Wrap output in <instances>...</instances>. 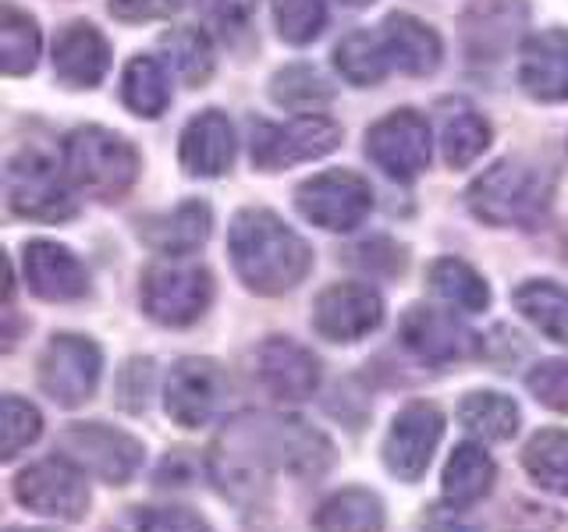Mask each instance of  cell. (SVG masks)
Segmentation results:
<instances>
[{
  "label": "cell",
  "instance_id": "obj_21",
  "mask_svg": "<svg viewBox=\"0 0 568 532\" xmlns=\"http://www.w3.org/2000/svg\"><path fill=\"white\" fill-rule=\"evenodd\" d=\"M182 167L200 177H217L235 164V129L221 111L195 114L182 132Z\"/></svg>",
  "mask_w": 568,
  "mask_h": 532
},
{
  "label": "cell",
  "instance_id": "obj_14",
  "mask_svg": "<svg viewBox=\"0 0 568 532\" xmlns=\"http://www.w3.org/2000/svg\"><path fill=\"white\" fill-rule=\"evenodd\" d=\"M366 156L387 177L413 182L430 164V124L416 111H395L366 132Z\"/></svg>",
  "mask_w": 568,
  "mask_h": 532
},
{
  "label": "cell",
  "instance_id": "obj_29",
  "mask_svg": "<svg viewBox=\"0 0 568 532\" xmlns=\"http://www.w3.org/2000/svg\"><path fill=\"white\" fill-rule=\"evenodd\" d=\"M121 96L124 106L139 117H160L168 111L171 103V85L160 61L153 58H132L129 68H124V79H121Z\"/></svg>",
  "mask_w": 568,
  "mask_h": 532
},
{
  "label": "cell",
  "instance_id": "obj_42",
  "mask_svg": "<svg viewBox=\"0 0 568 532\" xmlns=\"http://www.w3.org/2000/svg\"><path fill=\"white\" fill-rule=\"evenodd\" d=\"M462 508H455V504H448V508H430L423 514V532H479L473 522H466L458 514Z\"/></svg>",
  "mask_w": 568,
  "mask_h": 532
},
{
  "label": "cell",
  "instance_id": "obj_40",
  "mask_svg": "<svg viewBox=\"0 0 568 532\" xmlns=\"http://www.w3.org/2000/svg\"><path fill=\"white\" fill-rule=\"evenodd\" d=\"M182 8L185 0H111V11L121 22H156V18H171Z\"/></svg>",
  "mask_w": 568,
  "mask_h": 532
},
{
  "label": "cell",
  "instance_id": "obj_8",
  "mask_svg": "<svg viewBox=\"0 0 568 532\" xmlns=\"http://www.w3.org/2000/svg\"><path fill=\"white\" fill-rule=\"evenodd\" d=\"M4 192H8L11 213H18V217H26V221L58 224V221L75 217V200H71L64 177L36 150L18 153L8 164Z\"/></svg>",
  "mask_w": 568,
  "mask_h": 532
},
{
  "label": "cell",
  "instance_id": "obj_16",
  "mask_svg": "<svg viewBox=\"0 0 568 532\" xmlns=\"http://www.w3.org/2000/svg\"><path fill=\"white\" fill-rule=\"evenodd\" d=\"M402 345L419 355L423 362L430 366H448V362H466L479 351V337L455 319L452 313H437L426 306L405 309L402 324H398Z\"/></svg>",
  "mask_w": 568,
  "mask_h": 532
},
{
  "label": "cell",
  "instance_id": "obj_6",
  "mask_svg": "<svg viewBox=\"0 0 568 532\" xmlns=\"http://www.w3.org/2000/svg\"><path fill=\"white\" fill-rule=\"evenodd\" d=\"M14 501L29 508L32 514L58 522H79L89 511V483L85 472L68 461L64 454H53L18 472L14 479Z\"/></svg>",
  "mask_w": 568,
  "mask_h": 532
},
{
  "label": "cell",
  "instance_id": "obj_15",
  "mask_svg": "<svg viewBox=\"0 0 568 532\" xmlns=\"http://www.w3.org/2000/svg\"><path fill=\"white\" fill-rule=\"evenodd\" d=\"M384 324V298L366 284H331L313 301V327L334 345L363 341Z\"/></svg>",
  "mask_w": 568,
  "mask_h": 532
},
{
  "label": "cell",
  "instance_id": "obj_34",
  "mask_svg": "<svg viewBox=\"0 0 568 532\" xmlns=\"http://www.w3.org/2000/svg\"><path fill=\"white\" fill-rule=\"evenodd\" d=\"M160 50L171 58V68L178 71V79L189 82V85H203L213 71V47L210 40L192 25L182 29H171L160 35Z\"/></svg>",
  "mask_w": 568,
  "mask_h": 532
},
{
  "label": "cell",
  "instance_id": "obj_23",
  "mask_svg": "<svg viewBox=\"0 0 568 532\" xmlns=\"http://www.w3.org/2000/svg\"><path fill=\"white\" fill-rule=\"evenodd\" d=\"M210 227H213V217H210V206L206 203H182L171 213H160V217H150L142 224V242H146L153 253L160 256H192L195 248H200L206 238H210Z\"/></svg>",
  "mask_w": 568,
  "mask_h": 532
},
{
  "label": "cell",
  "instance_id": "obj_13",
  "mask_svg": "<svg viewBox=\"0 0 568 532\" xmlns=\"http://www.w3.org/2000/svg\"><path fill=\"white\" fill-rule=\"evenodd\" d=\"M444 437V416L434 401H413L390 422L384 437V466L402 483H416L430 469V458Z\"/></svg>",
  "mask_w": 568,
  "mask_h": 532
},
{
  "label": "cell",
  "instance_id": "obj_17",
  "mask_svg": "<svg viewBox=\"0 0 568 532\" xmlns=\"http://www.w3.org/2000/svg\"><path fill=\"white\" fill-rule=\"evenodd\" d=\"M22 270L29 291L43 301H75L89 291V270L82 259L58 242H26Z\"/></svg>",
  "mask_w": 568,
  "mask_h": 532
},
{
  "label": "cell",
  "instance_id": "obj_25",
  "mask_svg": "<svg viewBox=\"0 0 568 532\" xmlns=\"http://www.w3.org/2000/svg\"><path fill=\"white\" fill-rule=\"evenodd\" d=\"M497 466L479 443L466 440L452 451L448 466H444V501L455 508H469L476 501H484L494 487Z\"/></svg>",
  "mask_w": 568,
  "mask_h": 532
},
{
  "label": "cell",
  "instance_id": "obj_36",
  "mask_svg": "<svg viewBox=\"0 0 568 532\" xmlns=\"http://www.w3.org/2000/svg\"><path fill=\"white\" fill-rule=\"evenodd\" d=\"M274 22L281 40H288L295 47L313 43L327 25V4L324 0H271Z\"/></svg>",
  "mask_w": 568,
  "mask_h": 532
},
{
  "label": "cell",
  "instance_id": "obj_19",
  "mask_svg": "<svg viewBox=\"0 0 568 532\" xmlns=\"http://www.w3.org/2000/svg\"><path fill=\"white\" fill-rule=\"evenodd\" d=\"M111 68V47L89 22H71L53 40V71L71 89H93Z\"/></svg>",
  "mask_w": 568,
  "mask_h": 532
},
{
  "label": "cell",
  "instance_id": "obj_43",
  "mask_svg": "<svg viewBox=\"0 0 568 532\" xmlns=\"http://www.w3.org/2000/svg\"><path fill=\"white\" fill-rule=\"evenodd\" d=\"M342 4H348V8H366V4H373V0H342Z\"/></svg>",
  "mask_w": 568,
  "mask_h": 532
},
{
  "label": "cell",
  "instance_id": "obj_35",
  "mask_svg": "<svg viewBox=\"0 0 568 532\" xmlns=\"http://www.w3.org/2000/svg\"><path fill=\"white\" fill-rule=\"evenodd\" d=\"M271 96H274V103L288 106V111H313V106H324L334 100V89L316 68L292 64V68H284L274 75Z\"/></svg>",
  "mask_w": 568,
  "mask_h": 532
},
{
  "label": "cell",
  "instance_id": "obj_26",
  "mask_svg": "<svg viewBox=\"0 0 568 532\" xmlns=\"http://www.w3.org/2000/svg\"><path fill=\"white\" fill-rule=\"evenodd\" d=\"M511 301L544 337L568 345V291L555 280H523Z\"/></svg>",
  "mask_w": 568,
  "mask_h": 532
},
{
  "label": "cell",
  "instance_id": "obj_1",
  "mask_svg": "<svg viewBox=\"0 0 568 532\" xmlns=\"http://www.w3.org/2000/svg\"><path fill=\"white\" fill-rule=\"evenodd\" d=\"M334 461V443L313 430L310 422L288 416H239L224 426L213 454V475L224 483V493L239 497L242 490H256L263 472H292L320 475Z\"/></svg>",
  "mask_w": 568,
  "mask_h": 532
},
{
  "label": "cell",
  "instance_id": "obj_39",
  "mask_svg": "<svg viewBox=\"0 0 568 532\" xmlns=\"http://www.w3.org/2000/svg\"><path fill=\"white\" fill-rule=\"evenodd\" d=\"M526 387L540 405L568 416V359H547L540 366H532Z\"/></svg>",
  "mask_w": 568,
  "mask_h": 532
},
{
  "label": "cell",
  "instance_id": "obj_7",
  "mask_svg": "<svg viewBox=\"0 0 568 532\" xmlns=\"http://www.w3.org/2000/svg\"><path fill=\"white\" fill-rule=\"evenodd\" d=\"M58 451L68 461H75L82 472L97 475L111 487L129 483L142 466V454H146L132 433L114 430V426H103V422L68 426V430L58 437Z\"/></svg>",
  "mask_w": 568,
  "mask_h": 532
},
{
  "label": "cell",
  "instance_id": "obj_38",
  "mask_svg": "<svg viewBox=\"0 0 568 532\" xmlns=\"http://www.w3.org/2000/svg\"><path fill=\"white\" fill-rule=\"evenodd\" d=\"M121 532H213L206 519L189 508H132Z\"/></svg>",
  "mask_w": 568,
  "mask_h": 532
},
{
  "label": "cell",
  "instance_id": "obj_18",
  "mask_svg": "<svg viewBox=\"0 0 568 532\" xmlns=\"http://www.w3.org/2000/svg\"><path fill=\"white\" fill-rule=\"evenodd\" d=\"M256 372L263 387L284 401H306L320 387L316 355L292 341V337H271L256 355Z\"/></svg>",
  "mask_w": 568,
  "mask_h": 532
},
{
  "label": "cell",
  "instance_id": "obj_24",
  "mask_svg": "<svg viewBox=\"0 0 568 532\" xmlns=\"http://www.w3.org/2000/svg\"><path fill=\"white\" fill-rule=\"evenodd\" d=\"M384 522V501L366 487H345L331 493L313 514L316 532H381Z\"/></svg>",
  "mask_w": 568,
  "mask_h": 532
},
{
  "label": "cell",
  "instance_id": "obj_44",
  "mask_svg": "<svg viewBox=\"0 0 568 532\" xmlns=\"http://www.w3.org/2000/svg\"><path fill=\"white\" fill-rule=\"evenodd\" d=\"M11 532H50V529H11Z\"/></svg>",
  "mask_w": 568,
  "mask_h": 532
},
{
  "label": "cell",
  "instance_id": "obj_30",
  "mask_svg": "<svg viewBox=\"0 0 568 532\" xmlns=\"http://www.w3.org/2000/svg\"><path fill=\"white\" fill-rule=\"evenodd\" d=\"M440 146H444L448 167H469L473 160L490 146V124L479 117L473 106L458 103L444 114Z\"/></svg>",
  "mask_w": 568,
  "mask_h": 532
},
{
  "label": "cell",
  "instance_id": "obj_33",
  "mask_svg": "<svg viewBox=\"0 0 568 532\" xmlns=\"http://www.w3.org/2000/svg\"><path fill=\"white\" fill-rule=\"evenodd\" d=\"M40 58V29L36 22L11 4L0 14V68L4 75H29Z\"/></svg>",
  "mask_w": 568,
  "mask_h": 532
},
{
  "label": "cell",
  "instance_id": "obj_11",
  "mask_svg": "<svg viewBox=\"0 0 568 532\" xmlns=\"http://www.w3.org/2000/svg\"><path fill=\"white\" fill-rule=\"evenodd\" d=\"M298 213L324 231L359 227L373 209V188L352 171H324L298 185Z\"/></svg>",
  "mask_w": 568,
  "mask_h": 532
},
{
  "label": "cell",
  "instance_id": "obj_20",
  "mask_svg": "<svg viewBox=\"0 0 568 532\" xmlns=\"http://www.w3.org/2000/svg\"><path fill=\"white\" fill-rule=\"evenodd\" d=\"M519 82L532 100H568V32L547 29L529 35L519 61Z\"/></svg>",
  "mask_w": 568,
  "mask_h": 532
},
{
  "label": "cell",
  "instance_id": "obj_31",
  "mask_svg": "<svg viewBox=\"0 0 568 532\" xmlns=\"http://www.w3.org/2000/svg\"><path fill=\"white\" fill-rule=\"evenodd\" d=\"M523 466L537 487L568 497V430H540L526 443Z\"/></svg>",
  "mask_w": 568,
  "mask_h": 532
},
{
  "label": "cell",
  "instance_id": "obj_4",
  "mask_svg": "<svg viewBox=\"0 0 568 532\" xmlns=\"http://www.w3.org/2000/svg\"><path fill=\"white\" fill-rule=\"evenodd\" d=\"M64 171L82 192L111 203L132 188L139 156L121 135L85 124V129H75L64 139Z\"/></svg>",
  "mask_w": 568,
  "mask_h": 532
},
{
  "label": "cell",
  "instance_id": "obj_22",
  "mask_svg": "<svg viewBox=\"0 0 568 532\" xmlns=\"http://www.w3.org/2000/svg\"><path fill=\"white\" fill-rule=\"evenodd\" d=\"M381 40L387 50V61L398 71H405V75H430L444 58L440 35L426 22H419L416 14H405V11L384 18Z\"/></svg>",
  "mask_w": 568,
  "mask_h": 532
},
{
  "label": "cell",
  "instance_id": "obj_5",
  "mask_svg": "<svg viewBox=\"0 0 568 532\" xmlns=\"http://www.w3.org/2000/svg\"><path fill=\"white\" fill-rule=\"evenodd\" d=\"M213 301V277L195 263H156L142 274V309L164 327L195 324Z\"/></svg>",
  "mask_w": 568,
  "mask_h": 532
},
{
  "label": "cell",
  "instance_id": "obj_41",
  "mask_svg": "<svg viewBox=\"0 0 568 532\" xmlns=\"http://www.w3.org/2000/svg\"><path fill=\"white\" fill-rule=\"evenodd\" d=\"M135 377V383H121V405L129 408V412H142L146 408V395H150V377H153V362L150 359H132L124 366Z\"/></svg>",
  "mask_w": 568,
  "mask_h": 532
},
{
  "label": "cell",
  "instance_id": "obj_27",
  "mask_svg": "<svg viewBox=\"0 0 568 532\" xmlns=\"http://www.w3.org/2000/svg\"><path fill=\"white\" fill-rule=\"evenodd\" d=\"M458 422L484 440H511L519 433V405L497 390H473L458 405Z\"/></svg>",
  "mask_w": 568,
  "mask_h": 532
},
{
  "label": "cell",
  "instance_id": "obj_37",
  "mask_svg": "<svg viewBox=\"0 0 568 532\" xmlns=\"http://www.w3.org/2000/svg\"><path fill=\"white\" fill-rule=\"evenodd\" d=\"M0 433H4V448H0V458L14 461L29 443H36V437L43 433V416L36 412V405L22 401L18 395H8L0 401Z\"/></svg>",
  "mask_w": 568,
  "mask_h": 532
},
{
  "label": "cell",
  "instance_id": "obj_12",
  "mask_svg": "<svg viewBox=\"0 0 568 532\" xmlns=\"http://www.w3.org/2000/svg\"><path fill=\"white\" fill-rule=\"evenodd\" d=\"M227 390L231 380L221 362L195 359V355L192 359H178L164 383V412L185 430H200L221 412Z\"/></svg>",
  "mask_w": 568,
  "mask_h": 532
},
{
  "label": "cell",
  "instance_id": "obj_28",
  "mask_svg": "<svg viewBox=\"0 0 568 532\" xmlns=\"http://www.w3.org/2000/svg\"><path fill=\"white\" fill-rule=\"evenodd\" d=\"M430 291L462 313H484L490 306V288L469 263L444 256L430 266Z\"/></svg>",
  "mask_w": 568,
  "mask_h": 532
},
{
  "label": "cell",
  "instance_id": "obj_32",
  "mask_svg": "<svg viewBox=\"0 0 568 532\" xmlns=\"http://www.w3.org/2000/svg\"><path fill=\"white\" fill-rule=\"evenodd\" d=\"M334 64L337 71L352 82V85H377L387 75V50L381 35H369V32H348L342 43L334 50Z\"/></svg>",
  "mask_w": 568,
  "mask_h": 532
},
{
  "label": "cell",
  "instance_id": "obj_3",
  "mask_svg": "<svg viewBox=\"0 0 568 532\" xmlns=\"http://www.w3.org/2000/svg\"><path fill=\"white\" fill-rule=\"evenodd\" d=\"M466 200L476 217L490 227H537L555 200V182L537 164L501 160L476 177Z\"/></svg>",
  "mask_w": 568,
  "mask_h": 532
},
{
  "label": "cell",
  "instance_id": "obj_9",
  "mask_svg": "<svg viewBox=\"0 0 568 532\" xmlns=\"http://www.w3.org/2000/svg\"><path fill=\"white\" fill-rule=\"evenodd\" d=\"M103 372L100 348L79 334H58L40 355V387L61 408H79L97 395Z\"/></svg>",
  "mask_w": 568,
  "mask_h": 532
},
{
  "label": "cell",
  "instance_id": "obj_2",
  "mask_svg": "<svg viewBox=\"0 0 568 532\" xmlns=\"http://www.w3.org/2000/svg\"><path fill=\"white\" fill-rule=\"evenodd\" d=\"M227 253L245 288H253L256 295L292 291L313 266V248L306 238L295 235L277 213L260 206H248L231 221Z\"/></svg>",
  "mask_w": 568,
  "mask_h": 532
},
{
  "label": "cell",
  "instance_id": "obj_10",
  "mask_svg": "<svg viewBox=\"0 0 568 532\" xmlns=\"http://www.w3.org/2000/svg\"><path fill=\"white\" fill-rule=\"evenodd\" d=\"M342 129L324 114H302L288 124H253V164L260 171H284L337 150Z\"/></svg>",
  "mask_w": 568,
  "mask_h": 532
}]
</instances>
